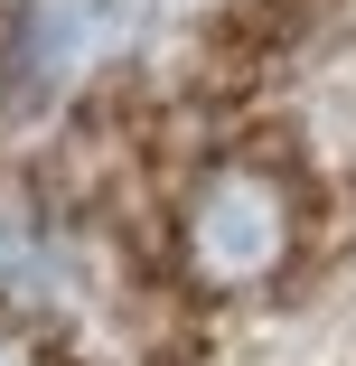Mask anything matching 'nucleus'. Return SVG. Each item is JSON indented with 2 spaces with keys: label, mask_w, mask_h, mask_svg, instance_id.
I'll return each instance as SVG.
<instances>
[{
  "label": "nucleus",
  "mask_w": 356,
  "mask_h": 366,
  "mask_svg": "<svg viewBox=\"0 0 356 366\" xmlns=\"http://www.w3.org/2000/svg\"><path fill=\"white\" fill-rule=\"evenodd\" d=\"M0 244H10V226H0Z\"/></svg>",
  "instance_id": "3"
},
{
  "label": "nucleus",
  "mask_w": 356,
  "mask_h": 366,
  "mask_svg": "<svg viewBox=\"0 0 356 366\" xmlns=\"http://www.w3.org/2000/svg\"><path fill=\"white\" fill-rule=\"evenodd\" d=\"M300 244V197L263 160H216L178 207V263L197 291H263Z\"/></svg>",
  "instance_id": "1"
},
{
  "label": "nucleus",
  "mask_w": 356,
  "mask_h": 366,
  "mask_svg": "<svg viewBox=\"0 0 356 366\" xmlns=\"http://www.w3.org/2000/svg\"><path fill=\"white\" fill-rule=\"evenodd\" d=\"M0 366H47V357H38V347H29L19 329H0Z\"/></svg>",
  "instance_id": "2"
}]
</instances>
